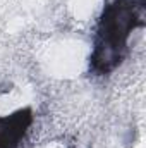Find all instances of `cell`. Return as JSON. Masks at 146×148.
Here are the masks:
<instances>
[{
    "mask_svg": "<svg viewBox=\"0 0 146 148\" xmlns=\"http://www.w3.org/2000/svg\"><path fill=\"white\" fill-rule=\"evenodd\" d=\"M33 122L29 107L0 117V148H17Z\"/></svg>",
    "mask_w": 146,
    "mask_h": 148,
    "instance_id": "cell-2",
    "label": "cell"
},
{
    "mask_svg": "<svg viewBox=\"0 0 146 148\" xmlns=\"http://www.w3.org/2000/svg\"><path fill=\"white\" fill-rule=\"evenodd\" d=\"M146 0H112L105 7L91 53V71L105 76L115 71L129 48L132 31L145 26Z\"/></svg>",
    "mask_w": 146,
    "mask_h": 148,
    "instance_id": "cell-1",
    "label": "cell"
}]
</instances>
